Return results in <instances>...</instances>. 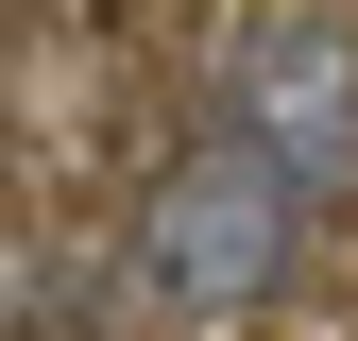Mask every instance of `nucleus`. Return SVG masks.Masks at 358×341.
Instances as JSON below:
<instances>
[{
	"label": "nucleus",
	"mask_w": 358,
	"mask_h": 341,
	"mask_svg": "<svg viewBox=\"0 0 358 341\" xmlns=\"http://www.w3.org/2000/svg\"><path fill=\"white\" fill-rule=\"evenodd\" d=\"M307 239H324V222H307L273 170H256V154L205 119V137L137 188V239H120V273H137V307L205 324V307H256V290H290V273H307Z\"/></svg>",
	"instance_id": "f257e3e1"
},
{
	"label": "nucleus",
	"mask_w": 358,
	"mask_h": 341,
	"mask_svg": "<svg viewBox=\"0 0 358 341\" xmlns=\"http://www.w3.org/2000/svg\"><path fill=\"white\" fill-rule=\"evenodd\" d=\"M222 137L307 222L358 188V17L341 0H239V34H222Z\"/></svg>",
	"instance_id": "f03ea898"
}]
</instances>
